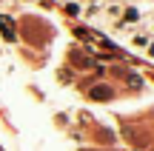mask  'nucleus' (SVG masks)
Segmentation results:
<instances>
[{
    "label": "nucleus",
    "instance_id": "nucleus-7",
    "mask_svg": "<svg viewBox=\"0 0 154 151\" xmlns=\"http://www.w3.org/2000/svg\"><path fill=\"white\" fill-rule=\"evenodd\" d=\"M86 3H91V6H100V3H103V0H86Z\"/></svg>",
    "mask_w": 154,
    "mask_h": 151
},
{
    "label": "nucleus",
    "instance_id": "nucleus-6",
    "mask_svg": "<svg viewBox=\"0 0 154 151\" xmlns=\"http://www.w3.org/2000/svg\"><path fill=\"white\" fill-rule=\"evenodd\" d=\"M143 51H146V57H149V60H154V40H151V43H149V46H146V49H143Z\"/></svg>",
    "mask_w": 154,
    "mask_h": 151
},
{
    "label": "nucleus",
    "instance_id": "nucleus-4",
    "mask_svg": "<svg viewBox=\"0 0 154 151\" xmlns=\"http://www.w3.org/2000/svg\"><path fill=\"white\" fill-rule=\"evenodd\" d=\"M120 9H123V3L111 0V3H106V6H103V17H109V20H117V17H120Z\"/></svg>",
    "mask_w": 154,
    "mask_h": 151
},
{
    "label": "nucleus",
    "instance_id": "nucleus-8",
    "mask_svg": "<svg viewBox=\"0 0 154 151\" xmlns=\"http://www.w3.org/2000/svg\"><path fill=\"white\" fill-rule=\"evenodd\" d=\"M117 3H131V0H117Z\"/></svg>",
    "mask_w": 154,
    "mask_h": 151
},
{
    "label": "nucleus",
    "instance_id": "nucleus-2",
    "mask_svg": "<svg viewBox=\"0 0 154 151\" xmlns=\"http://www.w3.org/2000/svg\"><path fill=\"white\" fill-rule=\"evenodd\" d=\"M151 40H154V37H151L149 32H131V34H128V46H131V49H137V51H143Z\"/></svg>",
    "mask_w": 154,
    "mask_h": 151
},
{
    "label": "nucleus",
    "instance_id": "nucleus-5",
    "mask_svg": "<svg viewBox=\"0 0 154 151\" xmlns=\"http://www.w3.org/2000/svg\"><path fill=\"white\" fill-rule=\"evenodd\" d=\"M80 11H83V3H69L66 6V14H72V17H77Z\"/></svg>",
    "mask_w": 154,
    "mask_h": 151
},
{
    "label": "nucleus",
    "instance_id": "nucleus-1",
    "mask_svg": "<svg viewBox=\"0 0 154 151\" xmlns=\"http://www.w3.org/2000/svg\"><path fill=\"white\" fill-rule=\"evenodd\" d=\"M120 20L126 23V26H137V23L143 20V9H140V6H134V3H123Z\"/></svg>",
    "mask_w": 154,
    "mask_h": 151
},
{
    "label": "nucleus",
    "instance_id": "nucleus-9",
    "mask_svg": "<svg viewBox=\"0 0 154 151\" xmlns=\"http://www.w3.org/2000/svg\"><path fill=\"white\" fill-rule=\"evenodd\" d=\"M151 37H154V26H151Z\"/></svg>",
    "mask_w": 154,
    "mask_h": 151
},
{
    "label": "nucleus",
    "instance_id": "nucleus-3",
    "mask_svg": "<svg viewBox=\"0 0 154 151\" xmlns=\"http://www.w3.org/2000/svg\"><path fill=\"white\" fill-rule=\"evenodd\" d=\"M80 17H83V20H88V23H97V26L106 20V17H103V9H100V6H91V3H88V6H83Z\"/></svg>",
    "mask_w": 154,
    "mask_h": 151
},
{
    "label": "nucleus",
    "instance_id": "nucleus-10",
    "mask_svg": "<svg viewBox=\"0 0 154 151\" xmlns=\"http://www.w3.org/2000/svg\"><path fill=\"white\" fill-rule=\"evenodd\" d=\"M146 3H154V0H146Z\"/></svg>",
    "mask_w": 154,
    "mask_h": 151
}]
</instances>
